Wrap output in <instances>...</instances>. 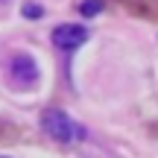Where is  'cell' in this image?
Wrapping results in <instances>:
<instances>
[{"mask_svg":"<svg viewBox=\"0 0 158 158\" xmlns=\"http://www.w3.org/2000/svg\"><path fill=\"white\" fill-rule=\"evenodd\" d=\"M41 126H44V132L59 143H70V141H76V138H82L79 123L70 120L62 108H47V111L41 114Z\"/></svg>","mask_w":158,"mask_h":158,"instance_id":"cell-1","label":"cell"},{"mask_svg":"<svg viewBox=\"0 0 158 158\" xmlns=\"http://www.w3.org/2000/svg\"><path fill=\"white\" fill-rule=\"evenodd\" d=\"M9 73H12V79H18V82H23V85H35V79H38V64H35V59L29 56V53H18L9 62Z\"/></svg>","mask_w":158,"mask_h":158,"instance_id":"cell-3","label":"cell"},{"mask_svg":"<svg viewBox=\"0 0 158 158\" xmlns=\"http://www.w3.org/2000/svg\"><path fill=\"white\" fill-rule=\"evenodd\" d=\"M0 3H6V0H0Z\"/></svg>","mask_w":158,"mask_h":158,"instance_id":"cell-7","label":"cell"},{"mask_svg":"<svg viewBox=\"0 0 158 158\" xmlns=\"http://www.w3.org/2000/svg\"><path fill=\"white\" fill-rule=\"evenodd\" d=\"M23 15H27V18H41L44 12H41V6H35V3H27V6H23Z\"/></svg>","mask_w":158,"mask_h":158,"instance_id":"cell-5","label":"cell"},{"mask_svg":"<svg viewBox=\"0 0 158 158\" xmlns=\"http://www.w3.org/2000/svg\"><path fill=\"white\" fill-rule=\"evenodd\" d=\"M0 158H9V155H0Z\"/></svg>","mask_w":158,"mask_h":158,"instance_id":"cell-6","label":"cell"},{"mask_svg":"<svg viewBox=\"0 0 158 158\" xmlns=\"http://www.w3.org/2000/svg\"><path fill=\"white\" fill-rule=\"evenodd\" d=\"M100 9H102V0H85V3L79 6V12H82L85 18H94Z\"/></svg>","mask_w":158,"mask_h":158,"instance_id":"cell-4","label":"cell"},{"mask_svg":"<svg viewBox=\"0 0 158 158\" xmlns=\"http://www.w3.org/2000/svg\"><path fill=\"white\" fill-rule=\"evenodd\" d=\"M85 41H88V29L79 27V23H62V27L53 29V44L59 50H76Z\"/></svg>","mask_w":158,"mask_h":158,"instance_id":"cell-2","label":"cell"}]
</instances>
